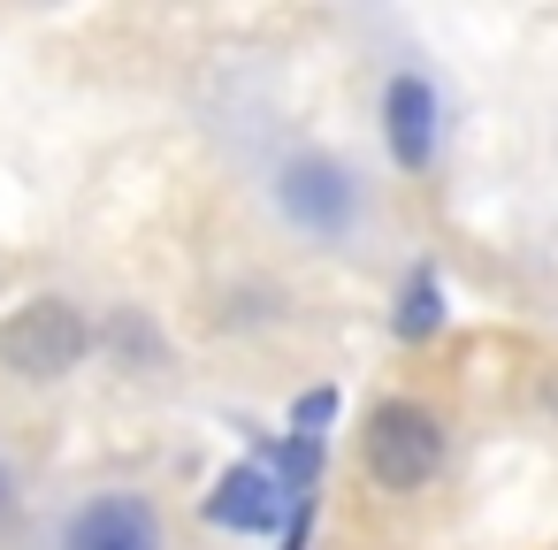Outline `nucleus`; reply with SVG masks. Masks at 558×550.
Listing matches in <instances>:
<instances>
[{"label":"nucleus","mask_w":558,"mask_h":550,"mask_svg":"<svg viewBox=\"0 0 558 550\" xmlns=\"http://www.w3.org/2000/svg\"><path fill=\"white\" fill-rule=\"evenodd\" d=\"M93 352H100V321L77 298H62V291H39V298H24V306L0 314V375H9V382L54 390Z\"/></svg>","instance_id":"obj_1"},{"label":"nucleus","mask_w":558,"mask_h":550,"mask_svg":"<svg viewBox=\"0 0 558 550\" xmlns=\"http://www.w3.org/2000/svg\"><path fill=\"white\" fill-rule=\"evenodd\" d=\"M451 459V436L444 420L421 405V398H375L367 420H360V474L383 489V497H421Z\"/></svg>","instance_id":"obj_2"},{"label":"nucleus","mask_w":558,"mask_h":550,"mask_svg":"<svg viewBox=\"0 0 558 550\" xmlns=\"http://www.w3.org/2000/svg\"><path fill=\"white\" fill-rule=\"evenodd\" d=\"M268 192H276V215H283L299 237H314V245H344V237L360 230V215H367L360 169H352L344 154H322V146L291 154Z\"/></svg>","instance_id":"obj_3"},{"label":"nucleus","mask_w":558,"mask_h":550,"mask_svg":"<svg viewBox=\"0 0 558 550\" xmlns=\"http://www.w3.org/2000/svg\"><path fill=\"white\" fill-rule=\"evenodd\" d=\"M54 550H169V520L146 489H93L54 520Z\"/></svg>","instance_id":"obj_4"},{"label":"nucleus","mask_w":558,"mask_h":550,"mask_svg":"<svg viewBox=\"0 0 558 550\" xmlns=\"http://www.w3.org/2000/svg\"><path fill=\"white\" fill-rule=\"evenodd\" d=\"M375 123H383L390 169H405V176H428V169H436V146H444V93H436L421 70H390V77H383Z\"/></svg>","instance_id":"obj_5"},{"label":"nucleus","mask_w":558,"mask_h":550,"mask_svg":"<svg viewBox=\"0 0 558 550\" xmlns=\"http://www.w3.org/2000/svg\"><path fill=\"white\" fill-rule=\"evenodd\" d=\"M291 512H299V504L276 489V474H268L260 451L238 459V466H222L215 489L199 497V520H207V527H230V535H283Z\"/></svg>","instance_id":"obj_6"},{"label":"nucleus","mask_w":558,"mask_h":550,"mask_svg":"<svg viewBox=\"0 0 558 550\" xmlns=\"http://www.w3.org/2000/svg\"><path fill=\"white\" fill-rule=\"evenodd\" d=\"M390 329H398L405 344H428V337L444 329V276H436V268H413V276L398 283V306H390Z\"/></svg>","instance_id":"obj_7"},{"label":"nucleus","mask_w":558,"mask_h":550,"mask_svg":"<svg viewBox=\"0 0 558 550\" xmlns=\"http://www.w3.org/2000/svg\"><path fill=\"white\" fill-rule=\"evenodd\" d=\"M100 344L123 352V359H161V337H154V321H138V306H123V314L100 329Z\"/></svg>","instance_id":"obj_8"},{"label":"nucleus","mask_w":558,"mask_h":550,"mask_svg":"<svg viewBox=\"0 0 558 550\" xmlns=\"http://www.w3.org/2000/svg\"><path fill=\"white\" fill-rule=\"evenodd\" d=\"M329 420H337V390H306L299 405H291V436H329Z\"/></svg>","instance_id":"obj_9"},{"label":"nucleus","mask_w":558,"mask_h":550,"mask_svg":"<svg viewBox=\"0 0 558 550\" xmlns=\"http://www.w3.org/2000/svg\"><path fill=\"white\" fill-rule=\"evenodd\" d=\"M16 489H24V481H16V466H9V451H0V520H9V512H16Z\"/></svg>","instance_id":"obj_10"}]
</instances>
